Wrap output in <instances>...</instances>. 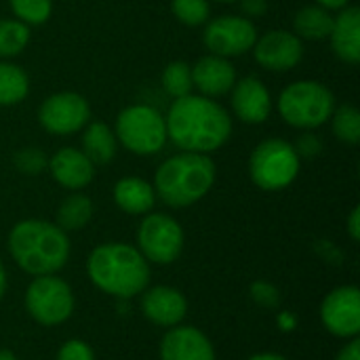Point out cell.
<instances>
[{"mask_svg":"<svg viewBox=\"0 0 360 360\" xmlns=\"http://www.w3.org/2000/svg\"><path fill=\"white\" fill-rule=\"evenodd\" d=\"M316 4L323 6V8H327V11H340V8L348 6L350 0H316Z\"/></svg>","mask_w":360,"mask_h":360,"instance_id":"74e56055","label":"cell"},{"mask_svg":"<svg viewBox=\"0 0 360 360\" xmlns=\"http://www.w3.org/2000/svg\"><path fill=\"white\" fill-rule=\"evenodd\" d=\"M257 40V27L251 19L243 15H221L207 21L202 32V42L211 55L238 57L253 49Z\"/></svg>","mask_w":360,"mask_h":360,"instance_id":"30bf717a","label":"cell"},{"mask_svg":"<svg viewBox=\"0 0 360 360\" xmlns=\"http://www.w3.org/2000/svg\"><path fill=\"white\" fill-rule=\"evenodd\" d=\"M141 312L143 316L162 329L181 325L188 314V300L175 287L158 285L141 291Z\"/></svg>","mask_w":360,"mask_h":360,"instance_id":"5bb4252c","label":"cell"},{"mask_svg":"<svg viewBox=\"0 0 360 360\" xmlns=\"http://www.w3.org/2000/svg\"><path fill=\"white\" fill-rule=\"evenodd\" d=\"M232 110L247 124H262L272 114V95L257 76H245L232 86Z\"/></svg>","mask_w":360,"mask_h":360,"instance_id":"9a60e30c","label":"cell"},{"mask_svg":"<svg viewBox=\"0 0 360 360\" xmlns=\"http://www.w3.org/2000/svg\"><path fill=\"white\" fill-rule=\"evenodd\" d=\"M167 122V139L181 152H217L232 135V118L224 105L205 95H186L173 101Z\"/></svg>","mask_w":360,"mask_h":360,"instance_id":"6da1fadb","label":"cell"},{"mask_svg":"<svg viewBox=\"0 0 360 360\" xmlns=\"http://www.w3.org/2000/svg\"><path fill=\"white\" fill-rule=\"evenodd\" d=\"M93 211H95L93 200L89 196L80 194V192H74L68 198H63V202L59 205L55 224L63 232H78L91 221Z\"/></svg>","mask_w":360,"mask_h":360,"instance_id":"603a6c76","label":"cell"},{"mask_svg":"<svg viewBox=\"0 0 360 360\" xmlns=\"http://www.w3.org/2000/svg\"><path fill=\"white\" fill-rule=\"evenodd\" d=\"M184 228L167 213H148L137 228V249L146 262L169 266L179 259L184 251Z\"/></svg>","mask_w":360,"mask_h":360,"instance_id":"9c48e42d","label":"cell"},{"mask_svg":"<svg viewBox=\"0 0 360 360\" xmlns=\"http://www.w3.org/2000/svg\"><path fill=\"white\" fill-rule=\"evenodd\" d=\"M249 360H287L283 354H276V352H259V354H253Z\"/></svg>","mask_w":360,"mask_h":360,"instance_id":"f35d334b","label":"cell"},{"mask_svg":"<svg viewBox=\"0 0 360 360\" xmlns=\"http://www.w3.org/2000/svg\"><path fill=\"white\" fill-rule=\"evenodd\" d=\"M215 162L209 154L179 152L167 158L154 175V192L167 207L186 209L202 200L215 184Z\"/></svg>","mask_w":360,"mask_h":360,"instance_id":"277c9868","label":"cell"},{"mask_svg":"<svg viewBox=\"0 0 360 360\" xmlns=\"http://www.w3.org/2000/svg\"><path fill=\"white\" fill-rule=\"evenodd\" d=\"M217 2H238V0H217Z\"/></svg>","mask_w":360,"mask_h":360,"instance_id":"b9f144b4","label":"cell"},{"mask_svg":"<svg viewBox=\"0 0 360 360\" xmlns=\"http://www.w3.org/2000/svg\"><path fill=\"white\" fill-rule=\"evenodd\" d=\"M4 293H6V270H4V264L0 259V300L4 297Z\"/></svg>","mask_w":360,"mask_h":360,"instance_id":"ab89813d","label":"cell"},{"mask_svg":"<svg viewBox=\"0 0 360 360\" xmlns=\"http://www.w3.org/2000/svg\"><path fill=\"white\" fill-rule=\"evenodd\" d=\"M86 276L101 293L133 300L150 285V262L135 245L103 243L89 253Z\"/></svg>","mask_w":360,"mask_h":360,"instance_id":"7a4b0ae2","label":"cell"},{"mask_svg":"<svg viewBox=\"0 0 360 360\" xmlns=\"http://www.w3.org/2000/svg\"><path fill=\"white\" fill-rule=\"evenodd\" d=\"M293 148H295V152H297L300 158H316V156L323 152V141L319 139V135L306 131V133L297 139V143H295Z\"/></svg>","mask_w":360,"mask_h":360,"instance_id":"d6a6232c","label":"cell"},{"mask_svg":"<svg viewBox=\"0 0 360 360\" xmlns=\"http://www.w3.org/2000/svg\"><path fill=\"white\" fill-rule=\"evenodd\" d=\"M70 238L57 224L23 219L8 232V253L30 276L57 274L70 259Z\"/></svg>","mask_w":360,"mask_h":360,"instance_id":"3957f363","label":"cell"},{"mask_svg":"<svg viewBox=\"0 0 360 360\" xmlns=\"http://www.w3.org/2000/svg\"><path fill=\"white\" fill-rule=\"evenodd\" d=\"M276 323H278V327L285 331V333H289V331H295L297 329V316L293 314V312H281L278 316H276Z\"/></svg>","mask_w":360,"mask_h":360,"instance_id":"8d00e7d4","label":"cell"},{"mask_svg":"<svg viewBox=\"0 0 360 360\" xmlns=\"http://www.w3.org/2000/svg\"><path fill=\"white\" fill-rule=\"evenodd\" d=\"M76 300L72 287L57 274L34 276L25 291V310L42 327L63 325L74 312Z\"/></svg>","mask_w":360,"mask_h":360,"instance_id":"ba28073f","label":"cell"},{"mask_svg":"<svg viewBox=\"0 0 360 360\" xmlns=\"http://www.w3.org/2000/svg\"><path fill=\"white\" fill-rule=\"evenodd\" d=\"M114 202L129 215H148L156 205V192L141 177H122L114 186Z\"/></svg>","mask_w":360,"mask_h":360,"instance_id":"ffe728a7","label":"cell"},{"mask_svg":"<svg viewBox=\"0 0 360 360\" xmlns=\"http://www.w3.org/2000/svg\"><path fill=\"white\" fill-rule=\"evenodd\" d=\"M255 61L270 72H289L304 59V40L289 30H270L253 44Z\"/></svg>","mask_w":360,"mask_h":360,"instance_id":"4fadbf2b","label":"cell"},{"mask_svg":"<svg viewBox=\"0 0 360 360\" xmlns=\"http://www.w3.org/2000/svg\"><path fill=\"white\" fill-rule=\"evenodd\" d=\"M333 27V15L319 6V4H308L304 8L297 11V15L293 17V34L300 40H325L329 38Z\"/></svg>","mask_w":360,"mask_h":360,"instance_id":"7402d4cb","label":"cell"},{"mask_svg":"<svg viewBox=\"0 0 360 360\" xmlns=\"http://www.w3.org/2000/svg\"><path fill=\"white\" fill-rule=\"evenodd\" d=\"M238 2H240L243 15H245L247 19L262 17V15H266V11H268V0H238Z\"/></svg>","mask_w":360,"mask_h":360,"instance_id":"836d02e7","label":"cell"},{"mask_svg":"<svg viewBox=\"0 0 360 360\" xmlns=\"http://www.w3.org/2000/svg\"><path fill=\"white\" fill-rule=\"evenodd\" d=\"M234 82L236 70L226 57L209 53L192 65V84L205 97H221L232 91Z\"/></svg>","mask_w":360,"mask_h":360,"instance_id":"ac0fdd59","label":"cell"},{"mask_svg":"<svg viewBox=\"0 0 360 360\" xmlns=\"http://www.w3.org/2000/svg\"><path fill=\"white\" fill-rule=\"evenodd\" d=\"M162 89L169 97L179 99L192 93V65L186 61H171L162 72Z\"/></svg>","mask_w":360,"mask_h":360,"instance_id":"4316f807","label":"cell"},{"mask_svg":"<svg viewBox=\"0 0 360 360\" xmlns=\"http://www.w3.org/2000/svg\"><path fill=\"white\" fill-rule=\"evenodd\" d=\"M114 135L131 154L154 156L167 143V122L156 108L135 103L118 114Z\"/></svg>","mask_w":360,"mask_h":360,"instance_id":"52a82bcc","label":"cell"},{"mask_svg":"<svg viewBox=\"0 0 360 360\" xmlns=\"http://www.w3.org/2000/svg\"><path fill=\"white\" fill-rule=\"evenodd\" d=\"M51 177L65 190L80 192L95 179V165L86 158L82 150L61 148L57 150L46 165Z\"/></svg>","mask_w":360,"mask_h":360,"instance_id":"e0dca14e","label":"cell"},{"mask_svg":"<svg viewBox=\"0 0 360 360\" xmlns=\"http://www.w3.org/2000/svg\"><path fill=\"white\" fill-rule=\"evenodd\" d=\"M55 360H95L93 348L84 340H68L61 344Z\"/></svg>","mask_w":360,"mask_h":360,"instance_id":"1f68e13d","label":"cell"},{"mask_svg":"<svg viewBox=\"0 0 360 360\" xmlns=\"http://www.w3.org/2000/svg\"><path fill=\"white\" fill-rule=\"evenodd\" d=\"M15 19L25 25H42L53 13V0H8Z\"/></svg>","mask_w":360,"mask_h":360,"instance_id":"83f0119b","label":"cell"},{"mask_svg":"<svg viewBox=\"0 0 360 360\" xmlns=\"http://www.w3.org/2000/svg\"><path fill=\"white\" fill-rule=\"evenodd\" d=\"M13 162H15L17 171L25 173V175H40L42 171H46L49 158L38 148H23V150L15 152Z\"/></svg>","mask_w":360,"mask_h":360,"instance_id":"f546056e","label":"cell"},{"mask_svg":"<svg viewBox=\"0 0 360 360\" xmlns=\"http://www.w3.org/2000/svg\"><path fill=\"white\" fill-rule=\"evenodd\" d=\"M116 150H118V139L105 122L99 120L86 122L82 131V152L95 167L110 165L116 156Z\"/></svg>","mask_w":360,"mask_h":360,"instance_id":"44dd1931","label":"cell"},{"mask_svg":"<svg viewBox=\"0 0 360 360\" xmlns=\"http://www.w3.org/2000/svg\"><path fill=\"white\" fill-rule=\"evenodd\" d=\"M335 360H360V340H348V344L338 352Z\"/></svg>","mask_w":360,"mask_h":360,"instance_id":"e575fe53","label":"cell"},{"mask_svg":"<svg viewBox=\"0 0 360 360\" xmlns=\"http://www.w3.org/2000/svg\"><path fill=\"white\" fill-rule=\"evenodd\" d=\"M323 327L340 340H354L360 333V291L354 285L333 289L321 302Z\"/></svg>","mask_w":360,"mask_h":360,"instance_id":"7c38bea8","label":"cell"},{"mask_svg":"<svg viewBox=\"0 0 360 360\" xmlns=\"http://www.w3.org/2000/svg\"><path fill=\"white\" fill-rule=\"evenodd\" d=\"M30 42V25L19 19H0V59L17 57Z\"/></svg>","mask_w":360,"mask_h":360,"instance_id":"d4e9b609","label":"cell"},{"mask_svg":"<svg viewBox=\"0 0 360 360\" xmlns=\"http://www.w3.org/2000/svg\"><path fill=\"white\" fill-rule=\"evenodd\" d=\"M249 295L251 300L259 306V308H266V310H272V308H278L281 304V293L278 289L268 283V281H255L251 287H249Z\"/></svg>","mask_w":360,"mask_h":360,"instance_id":"4dcf8cb0","label":"cell"},{"mask_svg":"<svg viewBox=\"0 0 360 360\" xmlns=\"http://www.w3.org/2000/svg\"><path fill=\"white\" fill-rule=\"evenodd\" d=\"M171 11L184 25L190 27L207 23L211 15L209 0H171Z\"/></svg>","mask_w":360,"mask_h":360,"instance_id":"f1b7e54d","label":"cell"},{"mask_svg":"<svg viewBox=\"0 0 360 360\" xmlns=\"http://www.w3.org/2000/svg\"><path fill=\"white\" fill-rule=\"evenodd\" d=\"M335 110L333 93L319 80H297L278 97V114L295 129L312 131L323 127Z\"/></svg>","mask_w":360,"mask_h":360,"instance_id":"5b68a950","label":"cell"},{"mask_svg":"<svg viewBox=\"0 0 360 360\" xmlns=\"http://www.w3.org/2000/svg\"><path fill=\"white\" fill-rule=\"evenodd\" d=\"M302 158L293 143L285 139H264L257 143L249 158L251 181L266 192H278L289 188L300 173Z\"/></svg>","mask_w":360,"mask_h":360,"instance_id":"8992f818","label":"cell"},{"mask_svg":"<svg viewBox=\"0 0 360 360\" xmlns=\"http://www.w3.org/2000/svg\"><path fill=\"white\" fill-rule=\"evenodd\" d=\"M348 234L354 243L360 240V207H354L348 215Z\"/></svg>","mask_w":360,"mask_h":360,"instance_id":"d590c367","label":"cell"},{"mask_svg":"<svg viewBox=\"0 0 360 360\" xmlns=\"http://www.w3.org/2000/svg\"><path fill=\"white\" fill-rule=\"evenodd\" d=\"M30 93V78L27 74L11 63V61H0V108L17 105L21 103Z\"/></svg>","mask_w":360,"mask_h":360,"instance_id":"cb8c5ba5","label":"cell"},{"mask_svg":"<svg viewBox=\"0 0 360 360\" xmlns=\"http://www.w3.org/2000/svg\"><path fill=\"white\" fill-rule=\"evenodd\" d=\"M331 124H333V133L340 141L348 143V146H356L360 141V112L359 108H354L352 103H344V105H335L333 114H331Z\"/></svg>","mask_w":360,"mask_h":360,"instance_id":"484cf974","label":"cell"},{"mask_svg":"<svg viewBox=\"0 0 360 360\" xmlns=\"http://www.w3.org/2000/svg\"><path fill=\"white\" fill-rule=\"evenodd\" d=\"M0 360H19L11 350H0Z\"/></svg>","mask_w":360,"mask_h":360,"instance_id":"60d3db41","label":"cell"},{"mask_svg":"<svg viewBox=\"0 0 360 360\" xmlns=\"http://www.w3.org/2000/svg\"><path fill=\"white\" fill-rule=\"evenodd\" d=\"M160 360H217L211 340L196 327L177 325L167 329L160 342Z\"/></svg>","mask_w":360,"mask_h":360,"instance_id":"2e32d148","label":"cell"},{"mask_svg":"<svg viewBox=\"0 0 360 360\" xmlns=\"http://www.w3.org/2000/svg\"><path fill=\"white\" fill-rule=\"evenodd\" d=\"M333 53L344 63H359L360 61V8L359 6H344L340 15L333 17V27L329 34Z\"/></svg>","mask_w":360,"mask_h":360,"instance_id":"d6986e66","label":"cell"},{"mask_svg":"<svg viewBox=\"0 0 360 360\" xmlns=\"http://www.w3.org/2000/svg\"><path fill=\"white\" fill-rule=\"evenodd\" d=\"M91 118L89 101L72 91L49 95L38 108V122L51 135H72L86 127Z\"/></svg>","mask_w":360,"mask_h":360,"instance_id":"8fae6325","label":"cell"}]
</instances>
